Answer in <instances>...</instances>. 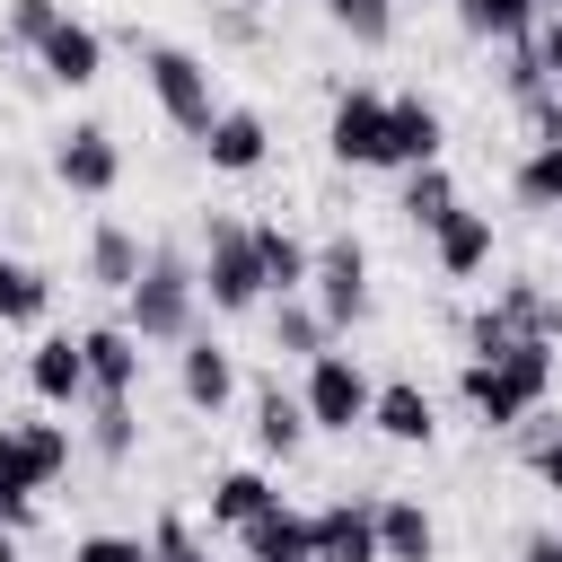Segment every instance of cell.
Segmentation results:
<instances>
[{
  "instance_id": "83f0119b",
  "label": "cell",
  "mask_w": 562,
  "mask_h": 562,
  "mask_svg": "<svg viewBox=\"0 0 562 562\" xmlns=\"http://www.w3.org/2000/svg\"><path fill=\"white\" fill-rule=\"evenodd\" d=\"M509 184H518V202H527V211H562V140H536V149L518 158V176H509Z\"/></svg>"
},
{
  "instance_id": "5bb4252c",
  "label": "cell",
  "mask_w": 562,
  "mask_h": 562,
  "mask_svg": "<svg viewBox=\"0 0 562 562\" xmlns=\"http://www.w3.org/2000/svg\"><path fill=\"white\" fill-rule=\"evenodd\" d=\"M263 149H272V132H263V114H255V105H220V123L202 132V158H211L220 176H255V167H263Z\"/></svg>"
},
{
  "instance_id": "7402d4cb",
  "label": "cell",
  "mask_w": 562,
  "mask_h": 562,
  "mask_svg": "<svg viewBox=\"0 0 562 562\" xmlns=\"http://www.w3.org/2000/svg\"><path fill=\"white\" fill-rule=\"evenodd\" d=\"M255 246H263V281H272V299H299L307 272H316V246H299L281 220H255Z\"/></svg>"
},
{
  "instance_id": "f546056e",
  "label": "cell",
  "mask_w": 562,
  "mask_h": 562,
  "mask_svg": "<svg viewBox=\"0 0 562 562\" xmlns=\"http://www.w3.org/2000/svg\"><path fill=\"white\" fill-rule=\"evenodd\" d=\"M448 211H457V184H448V167H413V176H404V220H413V228H439Z\"/></svg>"
},
{
  "instance_id": "74e56055",
  "label": "cell",
  "mask_w": 562,
  "mask_h": 562,
  "mask_svg": "<svg viewBox=\"0 0 562 562\" xmlns=\"http://www.w3.org/2000/svg\"><path fill=\"white\" fill-rule=\"evenodd\" d=\"M26 518H35V492H18V483H0V527H9V536H18V527H26Z\"/></svg>"
},
{
  "instance_id": "484cf974",
  "label": "cell",
  "mask_w": 562,
  "mask_h": 562,
  "mask_svg": "<svg viewBox=\"0 0 562 562\" xmlns=\"http://www.w3.org/2000/svg\"><path fill=\"white\" fill-rule=\"evenodd\" d=\"M140 263H149V255H140V237H132L123 220H97V237H88V272H97L105 290H132V281H140Z\"/></svg>"
},
{
  "instance_id": "f1b7e54d",
  "label": "cell",
  "mask_w": 562,
  "mask_h": 562,
  "mask_svg": "<svg viewBox=\"0 0 562 562\" xmlns=\"http://www.w3.org/2000/svg\"><path fill=\"white\" fill-rule=\"evenodd\" d=\"M457 18H465V35H492V44H518V35L536 26V0H457Z\"/></svg>"
},
{
  "instance_id": "603a6c76",
  "label": "cell",
  "mask_w": 562,
  "mask_h": 562,
  "mask_svg": "<svg viewBox=\"0 0 562 562\" xmlns=\"http://www.w3.org/2000/svg\"><path fill=\"white\" fill-rule=\"evenodd\" d=\"M272 351H281V360H316V351H334V325L316 316L307 290H299V299H272Z\"/></svg>"
},
{
  "instance_id": "e575fe53",
  "label": "cell",
  "mask_w": 562,
  "mask_h": 562,
  "mask_svg": "<svg viewBox=\"0 0 562 562\" xmlns=\"http://www.w3.org/2000/svg\"><path fill=\"white\" fill-rule=\"evenodd\" d=\"M149 553H158V562H211V553L193 544V527H184V518H158V527H149Z\"/></svg>"
},
{
  "instance_id": "30bf717a",
  "label": "cell",
  "mask_w": 562,
  "mask_h": 562,
  "mask_svg": "<svg viewBox=\"0 0 562 562\" xmlns=\"http://www.w3.org/2000/svg\"><path fill=\"white\" fill-rule=\"evenodd\" d=\"M325 149L342 167H386V97L378 88H342L334 97V123H325Z\"/></svg>"
},
{
  "instance_id": "60d3db41",
  "label": "cell",
  "mask_w": 562,
  "mask_h": 562,
  "mask_svg": "<svg viewBox=\"0 0 562 562\" xmlns=\"http://www.w3.org/2000/svg\"><path fill=\"white\" fill-rule=\"evenodd\" d=\"M0 562H26V553H18V536H9V527H0Z\"/></svg>"
},
{
  "instance_id": "277c9868",
  "label": "cell",
  "mask_w": 562,
  "mask_h": 562,
  "mask_svg": "<svg viewBox=\"0 0 562 562\" xmlns=\"http://www.w3.org/2000/svg\"><path fill=\"white\" fill-rule=\"evenodd\" d=\"M140 79H149V97H158V114L176 123V132H211L220 123V97H211V61L202 53H184V44H140Z\"/></svg>"
},
{
  "instance_id": "4316f807",
  "label": "cell",
  "mask_w": 562,
  "mask_h": 562,
  "mask_svg": "<svg viewBox=\"0 0 562 562\" xmlns=\"http://www.w3.org/2000/svg\"><path fill=\"white\" fill-rule=\"evenodd\" d=\"M44 307H53V281L26 255H0V325H44Z\"/></svg>"
},
{
  "instance_id": "4fadbf2b",
  "label": "cell",
  "mask_w": 562,
  "mask_h": 562,
  "mask_svg": "<svg viewBox=\"0 0 562 562\" xmlns=\"http://www.w3.org/2000/svg\"><path fill=\"white\" fill-rule=\"evenodd\" d=\"M79 351H88V395H97V404H123L132 378H140V334H132V325H88Z\"/></svg>"
},
{
  "instance_id": "836d02e7",
  "label": "cell",
  "mask_w": 562,
  "mask_h": 562,
  "mask_svg": "<svg viewBox=\"0 0 562 562\" xmlns=\"http://www.w3.org/2000/svg\"><path fill=\"white\" fill-rule=\"evenodd\" d=\"M70 562H158V553H149L140 536H79Z\"/></svg>"
},
{
  "instance_id": "cb8c5ba5",
  "label": "cell",
  "mask_w": 562,
  "mask_h": 562,
  "mask_svg": "<svg viewBox=\"0 0 562 562\" xmlns=\"http://www.w3.org/2000/svg\"><path fill=\"white\" fill-rule=\"evenodd\" d=\"M316 422H307V404L299 395H281V386H263L255 395V448L263 457H299V439H307Z\"/></svg>"
},
{
  "instance_id": "d6a6232c",
  "label": "cell",
  "mask_w": 562,
  "mask_h": 562,
  "mask_svg": "<svg viewBox=\"0 0 562 562\" xmlns=\"http://www.w3.org/2000/svg\"><path fill=\"white\" fill-rule=\"evenodd\" d=\"M88 439H97V457H132V404H97Z\"/></svg>"
},
{
  "instance_id": "1f68e13d",
  "label": "cell",
  "mask_w": 562,
  "mask_h": 562,
  "mask_svg": "<svg viewBox=\"0 0 562 562\" xmlns=\"http://www.w3.org/2000/svg\"><path fill=\"white\" fill-rule=\"evenodd\" d=\"M61 18H70L61 0H9V44H26V53H35V44H44Z\"/></svg>"
},
{
  "instance_id": "e0dca14e",
  "label": "cell",
  "mask_w": 562,
  "mask_h": 562,
  "mask_svg": "<svg viewBox=\"0 0 562 562\" xmlns=\"http://www.w3.org/2000/svg\"><path fill=\"white\" fill-rule=\"evenodd\" d=\"M430 255H439L448 281H474V272L492 263V211H465V202H457V211L430 228Z\"/></svg>"
},
{
  "instance_id": "d6986e66",
  "label": "cell",
  "mask_w": 562,
  "mask_h": 562,
  "mask_svg": "<svg viewBox=\"0 0 562 562\" xmlns=\"http://www.w3.org/2000/svg\"><path fill=\"white\" fill-rule=\"evenodd\" d=\"M237 544H246V562H316V518H299V509H263V518H246L237 527Z\"/></svg>"
},
{
  "instance_id": "5b68a950",
  "label": "cell",
  "mask_w": 562,
  "mask_h": 562,
  "mask_svg": "<svg viewBox=\"0 0 562 562\" xmlns=\"http://www.w3.org/2000/svg\"><path fill=\"white\" fill-rule=\"evenodd\" d=\"M465 360H492V351H509V342H562V299H544L536 281H501V299L465 325Z\"/></svg>"
},
{
  "instance_id": "9c48e42d",
  "label": "cell",
  "mask_w": 562,
  "mask_h": 562,
  "mask_svg": "<svg viewBox=\"0 0 562 562\" xmlns=\"http://www.w3.org/2000/svg\"><path fill=\"white\" fill-rule=\"evenodd\" d=\"M61 465H70V430L61 422H0V483L44 492Z\"/></svg>"
},
{
  "instance_id": "6da1fadb",
  "label": "cell",
  "mask_w": 562,
  "mask_h": 562,
  "mask_svg": "<svg viewBox=\"0 0 562 562\" xmlns=\"http://www.w3.org/2000/svg\"><path fill=\"white\" fill-rule=\"evenodd\" d=\"M457 395L474 404L483 430H518L544 395H553V342H509L492 360H465L457 369Z\"/></svg>"
},
{
  "instance_id": "52a82bcc",
  "label": "cell",
  "mask_w": 562,
  "mask_h": 562,
  "mask_svg": "<svg viewBox=\"0 0 562 562\" xmlns=\"http://www.w3.org/2000/svg\"><path fill=\"white\" fill-rule=\"evenodd\" d=\"M307 290H316V316L342 334V325H360L369 316V246L342 228V237H325L316 246V272H307Z\"/></svg>"
},
{
  "instance_id": "f35d334b",
  "label": "cell",
  "mask_w": 562,
  "mask_h": 562,
  "mask_svg": "<svg viewBox=\"0 0 562 562\" xmlns=\"http://www.w3.org/2000/svg\"><path fill=\"white\" fill-rule=\"evenodd\" d=\"M536 53H544V79H553V88H562V9H553V18H544V35H536Z\"/></svg>"
},
{
  "instance_id": "b9f144b4",
  "label": "cell",
  "mask_w": 562,
  "mask_h": 562,
  "mask_svg": "<svg viewBox=\"0 0 562 562\" xmlns=\"http://www.w3.org/2000/svg\"><path fill=\"white\" fill-rule=\"evenodd\" d=\"M553 9H562V0H536V18H553Z\"/></svg>"
},
{
  "instance_id": "44dd1931",
  "label": "cell",
  "mask_w": 562,
  "mask_h": 562,
  "mask_svg": "<svg viewBox=\"0 0 562 562\" xmlns=\"http://www.w3.org/2000/svg\"><path fill=\"white\" fill-rule=\"evenodd\" d=\"M439 553V527H430V509L422 501H378V562H430Z\"/></svg>"
},
{
  "instance_id": "ffe728a7",
  "label": "cell",
  "mask_w": 562,
  "mask_h": 562,
  "mask_svg": "<svg viewBox=\"0 0 562 562\" xmlns=\"http://www.w3.org/2000/svg\"><path fill=\"white\" fill-rule=\"evenodd\" d=\"M176 386H184V404H193V413H220V404L237 395V360H228L220 342H202V334H193V342H184V360H176Z\"/></svg>"
},
{
  "instance_id": "d590c367",
  "label": "cell",
  "mask_w": 562,
  "mask_h": 562,
  "mask_svg": "<svg viewBox=\"0 0 562 562\" xmlns=\"http://www.w3.org/2000/svg\"><path fill=\"white\" fill-rule=\"evenodd\" d=\"M527 465H536L544 492H562V430H536V439H527Z\"/></svg>"
},
{
  "instance_id": "7a4b0ae2",
  "label": "cell",
  "mask_w": 562,
  "mask_h": 562,
  "mask_svg": "<svg viewBox=\"0 0 562 562\" xmlns=\"http://www.w3.org/2000/svg\"><path fill=\"white\" fill-rule=\"evenodd\" d=\"M132 299V334L140 342H193V299H202V263H184L176 246H158L140 263V281L123 290Z\"/></svg>"
},
{
  "instance_id": "8992f818",
  "label": "cell",
  "mask_w": 562,
  "mask_h": 562,
  "mask_svg": "<svg viewBox=\"0 0 562 562\" xmlns=\"http://www.w3.org/2000/svg\"><path fill=\"white\" fill-rule=\"evenodd\" d=\"M299 404H307V422H316V430H360V422H369V404H378V386H369V369H360L351 351H316V360H307Z\"/></svg>"
},
{
  "instance_id": "ac0fdd59",
  "label": "cell",
  "mask_w": 562,
  "mask_h": 562,
  "mask_svg": "<svg viewBox=\"0 0 562 562\" xmlns=\"http://www.w3.org/2000/svg\"><path fill=\"white\" fill-rule=\"evenodd\" d=\"M369 430H386L395 448H430V439H439V413H430V395H422L413 378H386L378 404H369Z\"/></svg>"
},
{
  "instance_id": "9a60e30c",
  "label": "cell",
  "mask_w": 562,
  "mask_h": 562,
  "mask_svg": "<svg viewBox=\"0 0 562 562\" xmlns=\"http://www.w3.org/2000/svg\"><path fill=\"white\" fill-rule=\"evenodd\" d=\"M26 386H35V404H79V395H88V351H79V334H44V342L26 351Z\"/></svg>"
},
{
  "instance_id": "7c38bea8",
  "label": "cell",
  "mask_w": 562,
  "mask_h": 562,
  "mask_svg": "<svg viewBox=\"0 0 562 562\" xmlns=\"http://www.w3.org/2000/svg\"><path fill=\"white\" fill-rule=\"evenodd\" d=\"M439 140H448V123H439V105L430 97H386V167H439Z\"/></svg>"
},
{
  "instance_id": "ab89813d",
  "label": "cell",
  "mask_w": 562,
  "mask_h": 562,
  "mask_svg": "<svg viewBox=\"0 0 562 562\" xmlns=\"http://www.w3.org/2000/svg\"><path fill=\"white\" fill-rule=\"evenodd\" d=\"M518 562H562V527H536V536L518 544Z\"/></svg>"
},
{
  "instance_id": "2e32d148",
  "label": "cell",
  "mask_w": 562,
  "mask_h": 562,
  "mask_svg": "<svg viewBox=\"0 0 562 562\" xmlns=\"http://www.w3.org/2000/svg\"><path fill=\"white\" fill-rule=\"evenodd\" d=\"M316 562H378V501H325L316 509Z\"/></svg>"
},
{
  "instance_id": "8fae6325",
  "label": "cell",
  "mask_w": 562,
  "mask_h": 562,
  "mask_svg": "<svg viewBox=\"0 0 562 562\" xmlns=\"http://www.w3.org/2000/svg\"><path fill=\"white\" fill-rule=\"evenodd\" d=\"M35 61H44L53 88H97V79H105V35H97L88 18H61V26L35 44Z\"/></svg>"
},
{
  "instance_id": "3957f363",
  "label": "cell",
  "mask_w": 562,
  "mask_h": 562,
  "mask_svg": "<svg viewBox=\"0 0 562 562\" xmlns=\"http://www.w3.org/2000/svg\"><path fill=\"white\" fill-rule=\"evenodd\" d=\"M202 290H211V307H228V316H246V307H263L272 299V281H263V246H255V220H211L202 228Z\"/></svg>"
},
{
  "instance_id": "ba28073f",
  "label": "cell",
  "mask_w": 562,
  "mask_h": 562,
  "mask_svg": "<svg viewBox=\"0 0 562 562\" xmlns=\"http://www.w3.org/2000/svg\"><path fill=\"white\" fill-rule=\"evenodd\" d=\"M53 176H61L70 193L105 202V193L123 184V149H114V132H105V123H70V132H53Z\"/></svg>"
},
{
  "instance_id": "4dcf8cb0",
  "label": "cell",
  "mask_w": 562,
  "mask_h": 562,
  "mask_svg": "<svg viewBox=\"0 0 562 562\" xmlns=\"http://www.w3.org/2000/svg\"><path fill=\"white\" fill-rule=\"evenodd\" d=\"M325 18H334L351 44H386V35H395V0H325Z\"/></svg>"
},
{
  "instance_id": "8d00e7d4",
  "label": "cell",
  "mask_w": 562,
  "mask_h": 562,
  "mask_svg": "<svg viewBox=\"0 0 562 562\" xmlns=\"http://www.w3.org/2000/svg\"><path fill=\"white\" fill-rule=\"evenodd\" d=\"M527 123H536V140H562V88H536L527 97Z\"/></svg>"
},
{
  "instance_id": "d4e9b609",
  "label": "cell",
  "mask_w": 562,
  "mask_h": 562,
  "mask_svg": "<svg viewBox=\"0 0 562 562\" xmlns=\"http://www.w3.org/2000/svg\"><path fill=\"white\" fill-rule=\"evenodd\" d=\"M281 492L255 474V465H228V474H211V527H246V518H263Z\"/></svg>"
}]
</instances>
